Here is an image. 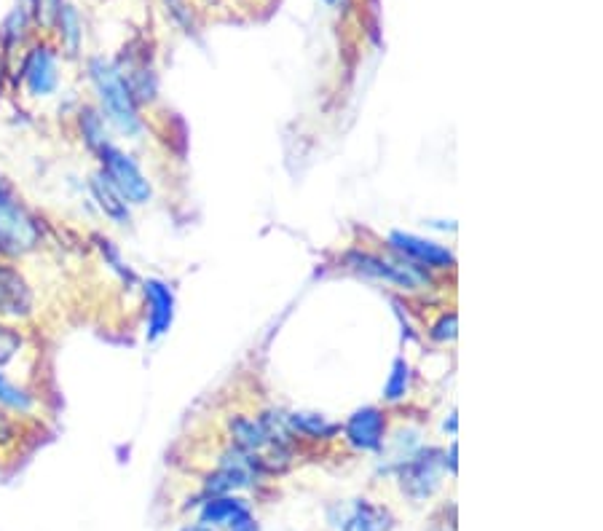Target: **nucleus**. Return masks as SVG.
Masks as SVG:
<instances>
[{"instance_id": "obj_1", "label": "nucleus", "mask_w": 603, "mask_h": 531, "mask_svg": "<svg viewBox=\"0 0 603 531\" xmlns=\"http://www.w3.org/2000/svg\"><path fill=\"white\" fill-rule=\"evenodd\" d=\"M86 73L92 81L97 108H100L102 116L108 118L110 129H116L118 135L129 137V140L143 135V113H140V105L134 100L132 89L126 84V78L121 76L116 62L105 57H92L86 65Z\"/></svg>"}, {"instance_id": "obj_2", "label": "nucleus", "mask_w": 603, "mask_h": 531, "mask_svg": "<svg viewBox=\"0 0 603 531\" xmlns=\"http://www.w3.org/2000/svg\"><path fill=\"white\" fill-rule=\"evenodd\" d=\"M43 245V223L0 172V258L22 261Z\"/></svg>"}, {"instance_id": "obj_3", "label": "nucleus", "mask_w": 603, "mask_h": 531, "mask_svg": "<svg viewBox=\"0 0 603 531\" xmlns=\"http://www.w3.org/2000/svg\"><path fill=\"white\" fill-rule=\"evenodd\" d=\"M394 258H384L378 253H362V250H352L346 255L344 263L346 269H354L365 274V277L381 279L389 285L400 287V290H421L432 282V271L421 269L416 263L405 261L397 253H392Z\"/></svg>"}, {"instance_id": "obj_4", "label": "nucleus", "mask_w": 603, "mask_h": 531, "mask_svg": "<svg viewBox=\"0 0 603 531\" xmlns=\"http://www.w3.org/2000/svg\"><path fill=\"white\" fill-rule=\"evenodd\" d=\"M97 159H100V172L116 186V191L124 196L129 207H143V204L151 202V180L145 177V172L134 161V156L121 151L116 143H110L97 153Z\"/></svg>"}, {"instance_id": "obj_5", "label": "nucleus", "mask_w": 603, "mask_h": 531, "mask_svg": "<svg viewBox=\"0 0 603 531\" xmlns=\"http://www.w3.org/2000/svg\"><path fill=\"white\" fill-rule=\"evenodd\" d=\"M35 314V293L14 261L0 258V320L27 322Z\"/></svg>"}, {"instance_id": "obj_6", "label": "nucleus", "mask_w": 603, "mask_h": 531, "mask_svg": "<svg viewBox=\"0 0 603 531\" xmlns=\"http://www.w3.org/2000/svg\"><path fill=\"white\" fill-rule=\"evenodd\" d=\"M440 467H445L443 454L435 448H427V451H419L411 459H405L400 467L402 494L413 502H424L432 497L440 486Z\"/></svg>"}, {"instance_id": "obj_7", "label": "nucleus", "mask_w": 603, "mask_h": 531, "mask_svg": "<svg viewBox=\"0 0 603 531\" xmlns=\"http://www.w3.org/2000/svg\"><path fill=\"white\" fill-rule=\"evenodd\" d=\"M386 245L392 253H397L405 261L416 263L421 269L427 271H451L456 266V255L448 247L429 242L424 236L405 234V231H392Z\"/></svg>"}, {"instance_id": "obj_8", "label": "nucleus", "mask_w": 603, "mask_h": 531, "mask_svg": "<svg viewBox=\"0 0 603 531\" xmlns=\"http://www.w3.org/2000/svg\"><path fill=\"white\" fill-rule=\"evenodd\" d=\"M19 78H22V86L25 92L35 100L41 97H51L57 92L59 86V57L57 51L41 43V46H33L27 51L25 62L19 68Z\"/></svg>"}, {"instance_id": "obj_9", "label": "nucleus", "mask_w": 603, "mask_h": 531, "mask_svg": "<svg viewBox=\"0 0 603 531\" xmlns=\"http://www.w3.org/2000/svg\"><path fill=\"white\" fill-rule=\"evenodd\" d=\"M386 411L378 405H368L360 408L349 416V422L344 424V438L354 451H378L386 440Z\"/></svg>"}, {"instance_id": "obj_10", "label": "nucleus", "mask_w": 603, "mask_h": 531, "mask_svg": "<svg viewBox=\"0 0 603 531\" xmlns=\"http://www.w3.org/2000/svg\"><path fill=\"white\" fill-rule=\"evenodd\" d=\"M143 293L148 298V341H156L172 325V317H175V293L161 279H145Z\"/></svg>"}, {"instance_id": "obj_11", "label": "nucleus", "mask_w": 603, "mask_h": 531, "mask_svg": "<svg viewBox=\"0 0 603 531\" xmlns=\"http://www.w3.org/2000/svg\"><path fill=\"white\" fill-rule=\"evenodd\" d=\"M89 194H92L94 204L100 207V212L108 220H113L116 226H129L132 223V207L126 204V199L116 191V186L110 183L108 177L102 175L100 169L89 177Z\"/></svg>"}, {"instance_id": "obj_12", "label": "nucleus", "mask_w": 603, "mask_h": 531, "mask_svg": "<svg viewBox=\"0 0 603 531\" xmlns=\"http://www.w3.org/2000/svg\"><path fill=\"white\" fill-rule=\"evenodd\" d=\"M392 523V513L384 505H370L360 499V502H354L352 513L341 523V531H389Z\"/></svg>"}, {"instance_id": "obj_13", "label": "nucleus", "mask_w": 603, "mask_h": 531, "mask_svg": "<svg viewBox=\"0 0 603 531\" xmlns=\"http://www.w3.org/2000/svg\"><path fill=\"white\" fill-rule=\"evenodd\" d=\"M78 132H81V140L92 153H100L105 145L113 143L108 118L102 116L97 105H84L78 110Z\"/></svg>"}, {"instance_id": "obj_14", "label": "nucleus", "mask_w": 603, "mask_h": 531, "mask_svg": "<svg viewBox=\"0 0 603 531\" xmlns=\"http://www.w3.org/2000/svg\"><path fill=\"white\" fill-rule=\"evenodd\" d=\"M0 408H6L14 416H30L38 408V397L33 389L11 379L9 373H3V368H0Z\"/></svg>"}, {"instance_id": "obj_15", "label": "nucleus", "mask_w": 603, "mask_h": 531, "mask_svg": "<svg viewBox=\"0 0 603 531\" xmlns=\"http://www.w3.org/2000/svg\"><path fill=\"white\" fill-rule=\"evenodd\" d=\"M250 507L244 499L228 497V494H218V497H210L204 505H201V523L207 526H231V523L239 518L242 513H247Z\"/></svg>"}, {"instance_id": "obj_16", "label": "nucleus", "mask_w": 603, "mask_h": 531, "mask_svg": "<svg viewBox=\"0 0 603 531\" xmlns=\"http://www.w3.org/2000/svg\"><path fill=\"white\" fill-rule=\"evenodd\" d=\"M285 424L293 435H303V438L311 440H330L341 432L338 424L327 422L319 413H290V416H285Z\"/></svg>"}, {"instance_id": "obj_17", "label": "nucleus", "mask_w": 603, "mask_h": 531, "mask_svg": "<svg viewBox=\"0 0 603 531\" xmlns=\"http://www.w3.org/2000/svg\"><path fill=\"white\" fill-rule=\"evenodd\" d=\"M54 30L59 33V41L65 46V51L70 57H78L81 51V43H84V22H81V14L73 3H65L62 11L57 14V22H54Z\"/></svg>"}, {"instance_id": "obj_18", "label": "nucleus", "mask_w": 603, "mask_h": 531, "mask_svg": "<svg viewBox=\"0 0 603 531\" xmlns=\"http://www.w3.org/2000/svg\"><path fill=\"white\" fill-rule=\"evenodd\" d=\"M25 349V333L14 322L0 320V368H9Z\"/></svg>"}, {"instance_id": "obj_19", "label": "nucleus", "mask_w": 603, "mask_h": 531, "mask_svg": "<svg viewBox=\"0 0 603 531\" xmlns=\"http://www.w3.org/2000/svg\"><path fill=\"white\" fill-rule=\"evenodd\" d=\"M408 384H411V365L405 357H397L389 373V381L384 387V400L386 403H400L408 395Z\"/></svg>"}, {"instance_id": "obj_20", "label": "nucleus", "mask_w": 603, "mask_h": 531, "mask_svg": "<svg viewBox=\"0 0 603 531\" xmlns=\"http://www.w3.org/2000/svg\"><path fill=\"white\" fill-rule=\"evenodd\" d=\"M30 22H33V14L27 9V3H19L17 9H11V14L3 22V41L9 46H17L27 38V30H30Z\"/></svg>"}, {"instance_id": "obj_21", "label": "nucleus", "mask_w": 603, "mask_h": 531, "mask_svg": "<svg viewBox=\"0 0 603 531\" xmlns=\"http://www.w3.org/2000/svg\"><path fill=\"white\" fill-rule=\"evenodd\" d=\"M65 6V0H33V6H30V14L38 25L43 27H54L57 22V14Z\"/></svg>"}, {"instance_id": "obj_22", "label": "nucleus", "mask_w": 603, "mask_h": 531, "mask_svg": "<svg viewBox=\"0 0 603 531\" xmlns=\"http://www.w3.org/2000/svg\"><path fill=\"white\" fill-rule=\"evenodd\" d=\"M19 432H22V424H19V416L9 413L6 408H0V451H6L19 440Z\"/></svg>"}, {"instance_id": "obj_23", "label": "nucleus", "mask_w": 603, "mask_h": 531, "mask_svg": "<svg viewBox=\"0 0 603 531\" xmlns=\"http://www.w3.org/2000/svg\"><path fill=\"white\" fill-rule=\"evenodd\" d=\"M429 336L435 338V341H440V344H448V341H453V338H456V312L440 314V320L432 325Z\"/></svg>"}, {"instance_id": "obj_24", "label": "nucleus", "mask_w": 603, "mask_h": 531, "mask_svg": "<svg viewBox=\"0 0 603 531\" xmlns=\"http://www.w3.org/2000/svg\"><path fill=\"white\" fill-rule=\"evenodd\" d=\"M228 531H258V523H255L252 513L247 510V513L239 515V518H236V521L228 526Z\"/></svg>"}, {"instance_id": "obj_25", "label": "nucleus", "mask_w": 603, "mask_h": 531, "mask_svg": "<svg viewBox=\"0 0 603 531\" xmlns=\"http://www.w3.org/2000/svg\"><path fill=\"white\" fill-rule=\"evenodd\" d=\"M183 531H212L210 526H185Z\"/></svg>"}, {"instance_id": "obj_26", "label": "nucleus", "mask_w": 603, "mask_h": 531, "mask_svg": "<svg viewBox=\"0 0 603 531\" xmlns=\"http://www.w3.org/2000/svg\"><path fill=\"white\" fill-rule=\"evenodd\" d=\"M325 3H327V6H333V9H335V6H341L344 0H325Z\"/></svg>"}, {"instance_id": "obj_27", "label": "nucleus", "mask_w": 603, "mask_h": 531, "mask_svg": "<svg viewBox=\"0 0 603 531\" xmlns=\"http://www.w3.org/2000/svg\"><path fill=\"white\" fill-rule=\"evenodd\" d=\"M25 3H27V9H30V6H33V0H25Z\"/></svg>"}]
</instances>
